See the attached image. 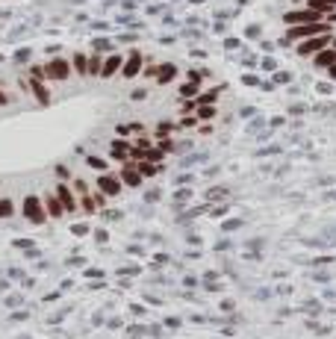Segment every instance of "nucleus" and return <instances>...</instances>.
Masks as SVG:
<instances>
[{"instance_id": "obj_1", "label": "nucleus", "mask_w": 336, "mask_h": 339, "mask_svg": "<svg viewBox=\"0 0 336 339\" xmlns=\"http://www.w3.org/2000/svg\"><path fill=\"white\" fill-rule=\"evenodd\" d=\"M330 27L321 21H310V24H292V30L286 32V39H310V35H321Z\"/></svg>"}, {"instance_id": "obj_2", "label": "nucleus", "mask_w": 336, "mask_h": 339, "mask_svg": "<svg viewBox=\"0 0 336 339\" xmlns=\"http://www.w3.org/2000/svg\"><path fill=\"white\" fill-rule=\"evenodd\" d=\"M68 74H71V68H68L65 59H50L45 65V77H50V80H65Z\"/></svg>"}, {"instance_id": "obj_3", "label": "nucleus", "mask_w": 336, "mask_h": 339, "mask_svg": "<svg viewBox=\"0 0 336 339\" xmlns=\"http://www.w3.org/2000/svg\"><path fill=\"white\" fill-rule=\"evenodd\" d=\"M327 32H321V35H310V42H304L301 48H298V50H301V56H310V53H319V50H324L327 48Z\"/></svg>"}, {"instance_id": "obj_4", "label": "nucleus", "mask_w": 336, "mask_h": 339, "mask_svg": "<svg viewBox=\"0 0 336 339\" xmlns=\"http://www.w3.org/2000/svg\"><path fill=\"white\" fill-rule=\"evenodd\" d=\"M319 15L321 12H316V9H298V12H286L283 21L286 24H310V21H319Z\"/></svg>"}, {"instance_id": "obj_5", "label": "nucleus", "mask_w": 336, "mask_h": 339, "mask_svg": "<svg viewBox=\"0 0 336 339\" xmlns=\"http://www.w3.org/2000/svg\"><path fill=\"white\" fill-rule=\"evenodd\" d=\"M121 71H124V77H136V74L142 71V53H139V50H133V53L124 59Z\"/></svg>"}, {"instance_id": "obj_6", "label": "nucleus", "mask_w": 336, "mask_h": 339, "mask_svg": "<svg viewBox=\"0 0 336 339\" xmlns=\"http://www.w3.org/2000/svg\"><path fill=\"white\" fill-rule=\"evenodd\" d=\"M24 212L30 221H45V212H42V201L39 198H27L24 201Z\"/></svg>"}, {"instance_id": "obj_7", "label": "nucleus", "mask_w": 336, "mask_h": 339, "mask_svg": "<svg viewBox=\"0 0 336 339\" xmlns=\"http://www.w3.org/2000/svg\"><path fill=\"white\" fill-rule=\"evenodd\" d=\"M121 65H124V56H118V53H112L103 65H100V77H112L115 71H121Z\"/></svg>"}, {"instance_id": "obj_8", "label": "nucleus", "mask_w": 336, "mask_h": 339, "mask_svg": "<svg viewBox=\"0 0 336 339\" xmlns=\"http://www.w3.org/2000/svg\"><path fill=\"white\" fill-rule=\"evenodd\" d=\"M333 62H336V50H327V48L319 50V56H316V65H319V68H330Z\"/></svg>"}, {"instance_id": "obj_9", "label": "nucleus", "mask_w": 336, "mask_h": 339, "mask_svg": "<svg viewBox=\"0 0 336 339\" xmlns=\"http://www.w3.org/2000/svg\"><path fill=\"white\" fill-rule=\"evenodd\" d=\"M100 189H103L106 195H118V189H121V186L115 183V177H109V174H103V177H100Z\"/></svg>"}, {"instance_id": "obj_10", "label": "nucleus", "mask_w": 336, "mask_h": 339, "mask_svg": "<svg viewBox=\"0 0 336 339\" xmlns=\"http://www.w3.org/2000/svg\"><path fill=\"white\" fill-rule=\"evenodd\" d=\"M157 74H160V77H157V80H160V83L165 86V83H171V80H174V74H177V68H174V65H162V68H160Z\"/></svg>"}, {"instance_id": "obj_11", "label": "nucleus", "mask_w": 336, "mask_h": 339, "mask_svg": "<svg viewBox=\"0 0 336 339\" xmlns=\"http://www.w3.org/2000/svg\"><path fill=\"white\" fill-rule=\"evenodd\" d=\"M121 180H124L127 186H139V183H142V177H139V171H133V168H124V174H121Z\"/></svg>"}, {"instance_id": "obj_12", "label": "nucleus", "mask_w": 336, "mask_h": 339, "mask_svg": "<svg viewBox=\"0 0 336 339\" xmlns=\"http://www.w3.org/2000/svg\"><path fill=\"white\" fill-rule=\"evenodd\" d=\"M307 6H310V9H316V12H330V9H333L330 0H310Z\"/></svg>"}, {"instance_id": "obj_13", "label": "nucleus", "mask_w": 336, "mask_h": 339, "mask_svg": "<svg viewBox=\"0 0 336 339\" xmlns=\"http://www.w3.org/2000/svg\"><path fill=\"white\" fill-rule=\"evenodd\" d=\"M86 68H89V59H86L83 53H74V71H77V74H86Z\"/></svg>"}, {"instance_id": "obj_14", "label": "nucleus", "mask_w": 336, "mask_h": 339, "mask_svg": "<svg viewBox=\"0 0 336 339\" xmlns=\"http://www.w3.org/2000/svg\"><path fill=\"white\" fill-rule=\"evenodd\" d=\"M100 65H103V59H100V53H95V56L89 59V68H86V74H100Z\"/></svg>"}, {"instance_id": "obj_15", "label": "nucleus", "mask_w": 336, "mask_h": 339, "mask_svg": "<svg viewBox=\"0 0 336 339\" xmlns=\"http://www.w3.org/2000/svg\"><path fill=\"white\" fill-rule=\"evenodd\" d=\"M32 92L39 95V100L42 103H48V92H45V86H42V80H32Z\"/></svg>"}, {"instance_id": "obj_16", "label": "nucleus", "mask_w": 336, "mask_h": 339, "mask_svg": "<svg viewBox=\"0 0 336 339\" xmlns=\"http://www.w3.org/2000/svg\"><path fill=\"white\" fill-rule=\"evenodd\" d=\"M198 115H201V118H212V115H215V106H212V103H204V106L198 109Z\"/></svg>"}, {"instance_id": "obj_17", "label": "nucleus", "mask_w": 336, "mask_h": 339, "mask_svg": "<svg viewBox=\"0 0 336 339\" xmlns=\"http://www.w3.org/2000/svg\"><path fill=\"white\" fill-rule=\"evenodd\" d=\"M15 248H24V251H27V254H30V257H32V254H35V245H32V242H30V239H18V242H15Z\"/></svg>"}, {"instance_id": "obj_18", "label": "nucleus", "mask_w": 336, "mask_h": 339, "mask_svg": "<svg viewBox=\"0 0 336 339\" xmlns=\"http://www.w3.org/2000/svg\"><path fill=\"white\" fill-rule=\"evenodd\" d=\"M180 92H183V97H195L198 95V83H186Z\"/></svg>"}, {"instance_id": "obj_19", "label": "nucleus", "mask_w": 336, "mask_h": 339, "mask_svg": "<svg viewBox=\"0 0 336 339\" xmlns=\"http://www.w3.org/2000/svg\"><path fill=\"white\" fill-rule=\"evenodd\" d=\"M48 210H50V215H62V210H65V207H59V204H56V198H50V201H48Z\"/></svg>"}, {"instance_id": "obj_20", "label": "nucleus", "mask_w": 336, "mask_h": 339, "mask_svg": "<svg viewBox=\"0 0 336 339\" xmlns=\"http://www.w3.org/2000/svg\"><path fill=\"white\" fill-rule=\"evenodd\" d=\"M12 215V201H0V218Z\"/></svg>"}, {"instance_id": "obj_21", "label": "nucleus", "mask_w": 336, "mask_h": 339, "mask_svg": "<svg viewBox=\"0 0 336 339\" xmlns=\"http://www.w3.org/2000/svg\"><path fill=\"white\" fill-rule=\"evenodd\" d=\"M59 198L65 201V210H74V201H71V195H68V189H59Z\"/></svg>"}, {"instance_id": "obj_22", "label": "nucleus", "mask_w": 336, "mask_h": 339, "mask_svg": "<svg viewBox=\"0 0 336 339\" xmlns=\"http://www.w3.org/2000/svg\"><path fill=\"white\" fill-rule=\"evenodd\" d=\"M71 230H74V236H86V233H89V227H86V224H74Z\"/></svg>"}, {"instance_id": "obj_23", "label": "nucleus", "mask_w": 336, "mask_h": 339, "mask_svg": "<svg viewBox=\"0 0 336 339\" xmlns=\"http://www.w3.org/2000/svg\"><path fill=\"white\" fill-rule=\"evenodd\" d=\"M89 165H92V168H106V162H103L100 157H89Z\"/></svg>"}, {"instance_id": "obj_24", "label": "nucleus", "mask_w": 336, "mask_h": 339, "mask_svg": "<svg viewBox=\"0 0 336 339\" xmlns=\"http://www.w3.org/2000/svg\"><path fill=\"white\" fill-rule=\"evenodd\" d=\"M154 171H157V168H154V162H144V165H142V174H144V177H151Z\"/></svg>"}, {"instance_id": "obj_25", "label": "nucleus", "mask_w": 336, "mask_h": 339, "mask_svg": "<svg viewBox=\"0 0 336 339\" xmlns=\"http://www.w3.org/2000/svg\"><path fill=\"white\" fill-rule=\"evenodd\" d=\"M239 227H242V221H236V218H233V221H227V224H224V230H239Z\"/></svg>"}, {"instance_id": "obj_26", "label": "nucleus", "mask_w": 336, "mask_h": 339, "mask_svg": "<svg viewBox=\"0 0 336 339\" xmlns=\"http://www.w3.org/2000/svg\"><path fill=\"white\" fill-rule=\"evenodd\" d=\"M224 195H227L224 189H209V195H207V198H212V201H215V198H224Z\"/></svg>"}, {"instance_id": "obj_27", "label": "nucleus", "mask_w": 336, "mask_h": 339, "mask_svg": "<svg viewBox=\"0 0 336 339\" xmlns=\"http://www.w3.org/2000/svg\"><path fill=\"white\" fill-rule=\"evenodd\" d=\"M86 277H92V280H97V277H103V272H97V269H89V272H86Z\"/></svg>"}, {"instance_id": "obj_28", "label": "nucleus", "mask_w": 336, "mask_h": 339, "mask_svg": "<svg viewBox=\"0 0 336 339\" xmlns=\"http://www.w3.org/2000/svg\"><path fill=\"white\" fill-rule=\"evenodd\" d=\"M189 80H192V83H198V80H204V71H192V74H189Z\"/></svg>"}, {"instance_id": "obj_29", "label": "nucleus", "mask_w": 336, "mask_h": 339, "mask_svg": "<svg viewBox=\"0 0 336 339\" xmlns=\"http://www.w3.org/2000/svg\"><path fill=\"white\" fill-rule=\"evenodd\" d=\"M192 180H195L192 174H180V177H177V183H183V186H186V183H192Z\"/></svg>"}, {"instance_id": "obj_30", "label": "nucleus", "mask_w": 336, "mask_h": 339, "mask_svg": "<svg viewBox=\"0 0 336 339\" xmlns=\"http://www.w3.org/2000/svg\"><path fill=\"white\" fill-rule=\"evenodd\" d=\"M171 133V124H160V136H168Z\"/></svg>"}, {"instance_id": "obj_31", "label": "nucleus", "mask_w": 336, "mask_h": 339, "mask_svg": "<svg viewBox=\"0 0 336 339\" xmlns=\"http://www.w3.org/2000/svg\"><path fill=\"white\" fill-rule=\"evenodd\" d=\"M330 77H333V80H336V62H333V65H330Z\"/></svg>"}, {"instance_id": "obj_32", "label": "nucleus", "mask_w": 336, "mask_h": 339, "mask_svg": "<svg viewBox=\"0 0 336 339\" xmlns=\"http://www.w3.org/2000/svg\"><path fill=\"white\" fill-rule=\"evenodd\" d=\"M0 103H6V95H3V92H0Z\"/></svg>"}]
</instances>
